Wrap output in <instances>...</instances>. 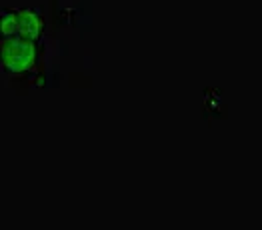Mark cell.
I'll list each match as a JSON object with an SVG mask.
<instances>
[{
	"label": "cell",
	"mask_w": 262,
	"mask_h": 230,
	"mask_svg": "<svg viewBox=\"0 0 262 230\" xmlns=\"http://www.w3.org/2000/svg\"><path fill=\"white\" fill-rule=\"evenodd\" d=\"M0 74L14 82H42L44 60L40 40L0 38Z\"/></svg>",
	"instance_id": "obj_1"
},
{
	"label": "cell",
	"mask_w": 262,
	"mask_h": 230,
	"mask_svg": "<svg viewBox=\"0 0 262 230\" xmlns=\"http://www.w3.org/2000/svg\"><path fill=\"white\" fill-rule=\"evenodd\" d=\"M44 34V16L38 8H2L0 38L40 40Z\"/></svg>",
	"instance_id": "obj_2"
}]
</instances>
